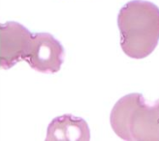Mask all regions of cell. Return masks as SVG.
<instances>
[{"mask_svg": "<svg viewBox=\"0 0 159 141\" xmlns=\"http://www.w3.org/2000/svg\"><path fill=\"white\" fill-rule=\"evenodd\" d=\"M117 26L123 52L131 58L143 59L158 44L159 8L149 1H130L119 11Z\"/></svg>", "mask_w": 159, "mask_h": 141, "instance_id": "cell-1", "label": "cell"}, {"mask_svg": "<svg viewBox=\"0 0 159 141\" xmlns=\"http://www.w3.org/2000/svg\"><path fill=\"white\" fill-rule=\"evenodd\" d=\"M114 133L127 141H159V99L148 105L140 93L123 96L110 115Z\"/></svg>", "mask_w": 159, "mask_h": 141, "instance_id": "cell-2", "label": "cell"}, {"mask_svg": "<svg viewBox=\"0 0 159 141\" xmlns=\"http://www.w3.org/2000/svg\"><path fill=\"white\" fill-rule=\"evenodd\" d=\"M65 58L61 43L49 33L33 34L25 61L34 70L43 74H55L60 71Z\"/></svg>", "mask_w": 159, "mask_h": 141, "instance_id": "cell-3", "label": "cell"}, {"mask_svg": "<svg viewBox=\"0 0 159 141\" xmlns=\"http://www.w3.org/2000/svg\"><path fill=\"white\" fill-rule=\"evenodd\" d=\"M33 33L21 24L8 21L0 25V67L9 69L25 60Z\"/></svg>", "mask_w": 159, "mask_h": 141, "instance_id": "cell-4", "label": "cell"}, {"mask_svg": "<svg viewBox=\"0 0 159 141\" xmlns=\"http://www.w3.org/2000/svg\"><path fill=\"white\" fill-rule=\"evenodd\" d=\"M45 140L89 141L90 130L84 119L65 114L55 118L49 123Z\"/></svg>", "mask_w": 159, "mask_h": 141, "instance_id": "cell-5", "label": "cell"}]
</instances>
